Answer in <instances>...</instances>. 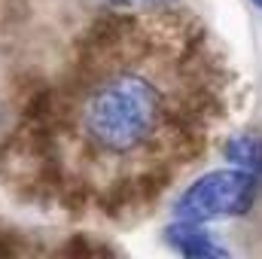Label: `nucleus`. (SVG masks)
<instances>
[{
	"mask_svg": "<svg viewBox=\"0 0 262 259\" xmlns=\"http://www.w3.org/2000/svg\"><path fill=\"white\" fill-rule=\"evenodd\" d=\"M162 101L149 79L119 73L98 85L85 107H82V125L85 134L110 153H128L140 146L159 125Z\"/></svg>",
	"mask_w": 262,
	"mask_h": 259,
	"instance_id": "nucleus-1",
	"label": "nucleus"
},
{
	"mask_svg": "<svg viewBox=\"0 0 262 259\" xmlns=\"http://www.w3.org/2000/svg\"><path fill=\"white\" fill-rule=\"evenodd\" d=\"M259 177L238 168V171H210L198 177L195 183L180 195L177 201V217L207 223V220H226V217H241L253 207L259 192Z\"/></svg>",
	"mask_w": 262,
	"mask_h": 259,
	"instance_id": "nucleus-2",
	"label": "nucleus"
},
{
	"mask_svg": "<svg viewBox=\"0 0 262 259\" xmlns=\"http://www.w3.org/2000/svg\"><path fill=\"white\" fill-rule=\"evenodd\" d=\"M165 241H168L177 253L192 256V259L226 256V247H220V244L213 241V235L204 232V229H198L192 220H183V223H177V226H168V229H165Z\"/></svg>",
	"mask_w": 262,
	"mask_h": 259,
	"instance_id": "nucleus-3",
	"label": "nucleus"
},
{
	"mask_svg": "<svg viewBox=\"0 0 262 259\" xmlns=\"http://www.w3.org/2000/svg\"><path fill=\"white\" fill-rule=\"evenodd\" d=\"M223 156L262 180V137H256V134H235V137H229L223 143Z\"/></svg>",
	"mask_w": 262,
	"mask_h": 259,
	"instance_id": "nucleus-4",
	"label": "nucleus"
},
{
	"mask_svg": "<svg viewBox=\"0 0 262 259\" xmlns=\"http://www.w3.org/2000/svg\"><path fill=\"white\" fill-rule=\"evenodd\" d=\"M61 253H70V256H98V253H110V247L92 244V241H85L82 235H76L70 244H64V247H61Z\"/></svg>",
	"mask_w": 262,
	"mask_h": 259,
	"instance_id": "nucleus-5",
	"label": "nucleus"
},
{
	"mask_svg": "<svg viewBox=\"0 0 262 259\" xmlns=\"http://www.w3.org/2000/svg\"><path fill=\"white\" fill-rule=\"evenodd\" d=\"M6 253H12V244H9V241L0 235V256H6Z\"/></svg>",
	"mask_w": 262,
	"mask_h": 259,
	"instance_id": "nucleus-6",
	"label": "nucleus"
},
{
	"mask_svg": "<svg viewBox=\"0 0 262 259\" xmlns=\"http://www.w3.org/2000/svg\"><path fill=\"white\" fill-rule=\"evenodd\" d=\"M110 3H119V6H131V3H156V0H110Z\"/></svg>",
	"mask_w": 262,
	"mask_h": 259,
	"instance_id": "nucleus-7",
	"label": "nucleus"
},
{
	"mask_svg": "<svg viewBox=\"0 0 262 259\" xmlns=\"http://www.w3.org/2000/svg\"><path fill=\"white\" fill-rule=\"evenodd\" d=\"M253 3H256V6H262V0H253Z\"/></svg>",
	"mask_w": 262,
	"mask_h": 259,
	"instance_id": "nucleus-8",
	"label": "nucleus"
}]
</instances>
